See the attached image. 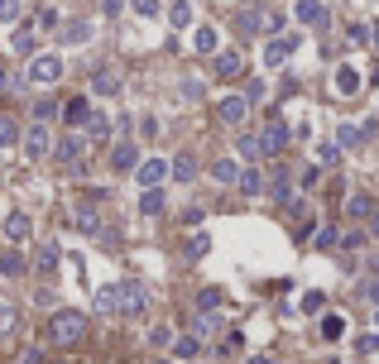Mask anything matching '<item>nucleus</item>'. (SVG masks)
<instances>
[{"mask_svg": "<svg viewBox=\"0 0 379 364\" xmlns=\"http://www.w3.org/2000/svg\"><path fill=\"white\" fill-rule=\"evenodd\" d=\"M250 364H278V360H269V355H255V360H250Z\"/></svg>", "mask_w": 379, "mask_h": 364, "instance_id": "nucleus-53", "label": "nucleus"}, {"mask_svg": "<svg viewBox=\"0 0 379 364\" xmlns=\"http://www.w3.org/2000/svg\"><path fill=\"white\" fill-rule=\"evenodd\" d=\"M322 336L326 340H341V336H346V321H341V316H326V321H322Z\"/></svg>", "mask_w": 379, "mask_h": 364, "instance_id": "nucleus-37", "label": "nucleus"}, {"mask_svg": "<svg viewBox=\"0 0 379 364\" xmlns=\"http://www.w3.org/2000/svg\"><path fill=\"white\" fill-rule=\"evenodd\" d=\"M77 230L82 235H101V216H96L91 207H77Z\"/></svg>", "mask_w": 379, "mask_h": 364, "instance_id": "nucleus-27", "label": "nucleus"}, {"mask_svg": "<svg viewBox=\"0 0 379 364\" xmlns=\"http://www.w3.org/2000/svg\"><path fill=\"white\" fill-rule=\"evenodd\" d=\"M34 268H39L44 278H53V268H58V245H39V259H34Z\"/></svg>", "mask_w": 379, "mask_h": 364, "instance_id": "nucleus-22", "label": "nucleus"}, {"mask_svg": "<svg viewBox=\"0 0 379 364\" xmlns=\"http://www.w3.org/2000/svg\"><path fill=\"white\" fill-rule=\"evenodd\" d=\"M15 364H39V355H25V360H15Z\"/></svg>", "mask_w": 379, "mask_h": 364, "instance_id": "nucleus-54", "label": "nucleus"}, {"mask_svg": "<svg viewBox=\"0 0 379 364\" xmlns=\"http://www.w3.org/2000/svg\"><path fill=\"white\" fill-rule=\"evenodd\" d=\"M149 340H154V345H168L173 336H168V326H154V331H149Z\"/></svg>", "mask_w": 379, "mask_h": 364, "instance_id": "nucleus-49", "label": "nucleus"}, {"mask_svg": "<svg viewBox=\"0 0 379 364\" xmlns=\"http://www.w3.org/2000/svg\"><path fill=\"white\" fill-rule=\"evenodd\" d=\"M130 10H135L139 20H154L159 15V0H130Z\"/></svg>", "mask_w": 379, "mask_h": 364, "instance_id": "nucleus-39", "label": "nucleus"}, {"mask_svg": "<svg viewBox=\"0 0 379 364\" xmlns=\"http://www.w3.org/2000/svg\"><path fill=\"white\" fill-rule=\"evenodd\" d=\"M365 125H336V139H331V144H336V149H360V144H365Z\"/></svg>", "mask_w": 379, "mask_h": 364, "instance_id": "nucleus-14", "label": "nucleus"}, {"mask_svg": "<svg viewBox=\"0 0 379 364\" xmlns=\"http://www.w3.org/2000/svg\"><path fill=\"white\" fill-rule=\"evenodd\" d=\"M29 235H34L29 211H10V216H5V240H10V245H29Z\"/></svg>", "mask_w": 379, "mask_h": 364, "instance_id": "nucleus-6", "label": "nucleus"}, {"mask_svg": "<svg viewBox=\"0 0 379 364\" xmlns=\"http://www.w3.org/2000/svg\"><path fill=\"white\" fill-rule=\"evenodd\" d=\"M370 235H375V240H379V211H375V216H370Z\"/></svg>", "mask_w": 379, "mask_h": 364, "instance_id": "nucleus-52", "label": "nucleus"}, {"mask_svg": "<svg viewBox=\"0 0 379 364\" xmlns=\"http://www.w3.org/2000/svg\"><path fill=\"white\" fill-rule=\"evenodd\" d=\"M10 20H20V0H0V25H10Z\"/></svg>", "mask_w": 379, "mask_h": 364, "instance_id": "nucleus-42", "label": "nucleus"}, {"mask_svg": "<svg viewBox=\"0 0 379 364\" xmlns=\"http://www.w3.org/2000/svg\"><path fill=\"white\" fill-rule=\"evenodd\" d=\"M236 187H240L245 197H259V192H264V173H259V168H245L240 178H236Z\"/></svg>", "mask_w": 379, "mask_h": 364, "instance_id": "nucleus-18", "label": "nucleus"}, {"mask_svg": "<svg viewBox=\"0 0 379 364\" xmlns=\"http://www.w3.org/2000/svg\"><path fill=\"white\" fill-rule=\"evenodd\" d=\"M283 144H288V125H283V120H264V134H259V149H264V158H274Z\"/></svg>", "mask_w": 379, "mask_h": 364, "instance_id": "nucleus-7", "label": "nucleus"}, {"mask_svg": "<svg viewBox=\"0 0 379 364\" xmlns=\"http://www.w3.org/2000/svg\"><path fill=\"white\" fill-rule=\"evenodd\" d=\"M91 134H96V139H110V120L106 115H91Z\"/></svg>", "mask_w": 379, "mask_h": 364, "instance_id": "nucleus-45", "label": "nucleus"}, {"mask_svg": "<svg viewBox=\"0 0 379 364\" xmlns=\"http://www.w3.org/2000/svg\"><path fill=\"white\" fill-rule=\"evenodd\" d=\"M293 15H298V25H322V20H326V5H322V0H298V5H293Z\"/></svg>", "mask_w": 379, "mask_h": 364, "instance_id": "nucleus-16", "label": "nucleus"}, {"mask_svg": "<svg viewBox=\"0 0 379 364\" xmlns=\"http://www.w3.org/2000/svg\"><path fill=\"white\" fill-rule=\"evenodd\" d=\"M168 20H173V29H192V5H188V0H173Z\"/></svg>", "mask_w": 379, "mask_h": 364, "instance_id": "nucleus-28", "label": "nucleus"}, {"mask_svg": "<svg viewBox=\"0 0 379 364\" xmlns=\"http://www.w3.org/2000/svg\"><path fill=\"white\" fill-rule=\"evenodd\" d=\"M375 321H379V307H375Z\"/></svg>", "mask_w": 379, "mask_h": 364, "instance_id": "nucleus-56", "label": "nucleus"}, {"mask_svg": "<svg viewBox=\"0 0 379 364\" xmlns=\"http://www.w3.org/2000/svg\"><path fill=\"white\" fill-rule=\"evenodd\" d=\"M15 139H20V125H15L10 115H0V149H10Z\"/></svg>", "mask_w": 379, "mask_h": 364, "instance_id": "nucleus-36", "label": "nucleus"}, {"mask_svg": "<svg viewBox=\"0 0 379 364\" xmlns=\"http://www.w3.org/2000/svg\"><path fill=\"white\" fill-rule=\"evenodd\" d=\"M346 211H351V216H360V221H370V216H375V202H370V192H351Z\"/></svg>", "mask_w": 379, "mask_h": 364, "instance_id": "nucleus-23", "label": "nucleus"}, {"mask_svg": "<svg viewBox=\"0 0 379 364\" xmlns=\"http://www.w3.org/2000/svg\"><path fill=\"white\" fill-rule=\"evenodd\" d=\"M91 39V20H68L63 25V44H86Z\"/></svg>", "mask_w": 379, "mask_h": 364, "instance_id": "nucleus-19", "label": "nucleus"}, {"mask_svg": "<svg viewBox=\"0 0 379 364\" xmlns=\"http://www.w3.org/2000/svg\"><path fill=\"white\" fill-rule=\"evenodd\" d=\"M53 115H58L53 101H39V105H34V120H53Z\"/></svg>", "mask_w": 379, "mask_h": 364, "instance_id": "nucleus-47", "label": "nucleus"}, {"mask_svg": "<svg viewBox=\"0 0 379 364\" xmlns=\"http://www.w3.org/2000/svg\"><path fill=\"white\" fill-rule=\"evenodd\" d=\"M192 48H197V53H217V29L202 25V29H197V39H192Z\"/></svg>", "mask_w": 379, "mask_h": 364, "instance_id": "nucleus-32", "label": "nucleus"}, {"mask_svg": "<svg viewBox=\"0 0 379 364\" xmlns=\"http://www.w3.org/2000/svg\"><path fill=\"white\" fill-rule=\"evenodd\" d=\"M322 307H326L322 292H307V297H302V312H322Z\"/></svg>", "mask_w": 379, "mask_h": 364, "instance_id": "nucleus-46", "label": "nucleus"}, {"mask_svg": "<svg viewBox=\"0 0 379 364\" xmlns=\"http://www.w3.org/2000/svg\"><path fill=\"white\" fill-rule=\"evenodd\" d=\"M197 350H202L197 336H178V340H173V355H178V360H197Z\"/></svg>", "mask_w": 379, "mask_h": 364, "instance_id": "nucleus-33", "label": "nucleus"}, {"mask_svg": "<svg viewBox=\"0 0 379 364\" xmlns=\"http://www.w3.org/2000/svg\"><path fill=\"white\" fill-rule=\"evenodd\" d=\"M139 211H144V216H159L163 211V192L159 187H144V192H139Z\"/></svg>", "mask_w": 379, "mask_h": 364, "instance_id": "nucleus-25", "label": "nucleus"}, {"mask_svg": "<svg viewBox=\"0 0 379 364\" xmlns=\"http://www.w3.org/2000/svg\"><path fill=\"white\" fill-rule=\"evenodd\" d=\"M264 187H269V192L278 197V202H283V207L293 202V182H288V173H278V178H274V182H264Z\"/></svg>", "mask_w": 379, "mask_h": 364, "instance_id": "nucleus-31", "label": "nucleus"}, {"mask_svg": "<svg viewBox=\"0 0 379 364\" xmlns=\"http://www.w3.org/2000/svg\"><path fill=\"white\" fill-rule=\"evenodd\" d=\"M365 297H370V302H379V278H375V283H365Z\"/></svg>", "mask_w": 379, "mask_h": 364, "instance_id": "nucleus-50", "label": "nucleus"}, {"mask_svg": "<svg viewBox=\"0 0 379 364\" xmlns=\"http://www.w3.org/2000/svg\"><path fill=\"white\" fill-rule=\"evenodd\" d=\"M115 86H120V77H115V72H110V67H101V72H96V77H91V91H96V96H110V91H115Z\"/></svg>", "mask_w": 379, "mask_h": 364, "instance_id": "nucleus-26", "label": "nucleus"}, {"mask_svg": "<svg viewBox=\"0 0 379 364\" xmlns=\"http://www.w3.org/2000/svg\"><path fill=\"white\" fill-rule=\"evenodd\" d=\"M236 149H240V158H250V163H259V158H264V149H259V134H240V144H236Z\"/></svg>", "mask_w": 379, "mask_h": 364, "instance_id": "nucleus-30", "label": "nucleus"}, {"mask_svg": "<svg viewBox=\"0 0 379 364\" xmlns=\"http://www.w3.org/2000/svg\"><path fill=\"white\" fill-rule=\"evenodd\" d=\"M25 154H29V158H49V154H53V139H49V130H44V125H34V130L25 134Z\"/></svg>", "mask_w": 379, "mask_h": 364, "instance_id": "nucleus-10", "label": "nucleus"}, {"mask_svg": "<svg viewBox=\"0 0 379 364\" xmlns=\"http://www.w3.org/2000/svg\"><path fill=\"white\" fill-rule=\"evenodd\" d=\"M5 331H15V307H10V302H0V336H5Z\"/></svg>", "mask_w": 379, "mask_h": 364, "instance_id": "nucleus-43", "label": "nucleus"}, {"mask_svg": "<svg viewBox=\"0 0 379 364\" xmlns=\"http://www.w3.org/2000/svg\"><path fill=\"white\" fill-rule=\"evenodd\" d=\"M135 178H139V187H159V182L168 178V163H163V158H144L135 168Z\"/></svg>", "mask_w": 379, "mask_h": 364, "instance_id": "nucleus-9", "label": "nucleus"}, {"mask_svg": "<svg viewBox=\"0 0 379 364\" xmlns=\"http://www.w3.org/2000/svg\"><path fill=\"white\" fill-rule=\"evenodd\" d=\"M212 178H217V182H236V178H240L236 158H217V163H212Z\"/></svg>", "mask_w": 379, "mask_h": 364, "instance_id": "nucleus-29", "label": "nucleus"}, {"mask_svg": "<svg viewBox=\"0 0 379 364\" xmlns=\"http://www.w3.org/2000/svg\"><path fill=\"white\" fill-rule=\"evenodd\" d=\"M355 350H360V355H379V331L360 336V340H355Z\"/></svg>", "mask_w": 379, "mask_h": 364, "instance_id": "nucleus-41", "label": "nucleus"}, {"mask_svg": "<svg viewBox=\"0 0 379 364\" xmlns=\"http://www.w3.org/2000/svg\"><path fill=\"white\" fill-rule=\"evenodd\" d=\"M197 307L212 316L217 307H226V292H221V287H202V292H197Z\"/></svg>", "mask_w": 379, "mask_h": 364, "instance_id": "nucleus-24", "label": "nucleus"}, {"mask_svg": "<svg viewBox=\"0 0 379 364\" xmlns=\"http://www.w3.org/2000/svg\"><path fill=\"white\" fill-rule=\"evenodd\" d=\"M58 158H63L72 173H82V139L77 134H63V139H58Z\"/></svg>", "mask_w": 379, "mask_h": 364, "instance_id": "nucleus-12", "label": "nucleus"}, {"mask_svg": "<svg viewBox=\"0 0 379 364\" xmlns=\"http://www.w3.org/2000/svg\"><path fill=\"white\" fill-rule=\"evenodd\" d=\"M0 273L5 278H20V273H29V259L20 249H0Z\"/></svg>", "mask_w": 379, "mask_h": 364, "instance_id": "nucleus-17", "label": "nucleus"}, {"mask_svg": "<svg viewBox=\"0 0 379 364\" xmlns=\"http://www.w3.org/2000/svg\"><path fill=\"white\" fill-rule=\"evenodd\" d=\"M168 173L178 182H192L197 178V163H192V154H173V163H168Z\"/></svg>", "mask_w": 379, "mask_h": 364, "instance_id": "nucleus-20", "label": "nucleus"}, {"mask_svg": "<svg viewBox=\"0 0 379 364\" xmlns=\"http://www.w3.org/2000/svg\"><path fill=\"white\" fill-rule=\"evenodd\" d=\"M144 307H149V292H144V283L125 278V283L115 287V312H120V316H144Z\"/></svg>", "mask_w": 379, "mask_h": 364, "instance_id": "nucleus-2", "label": "nucleus"}, {"mask_svg": "<svg viewBox=\"0 0 379 364\" xmlns=\"http://www.w3.org/2000/svg\"><path fill=\"white\" fill-rule=\"evenodd\" d=\"M355 91H360V67L341 63L336 67V96H355Z\"/></svg>", "mask_w": 379, "mask_h": 364, "instance_id": "nucleus-13", "label": "nucleus"}, {"mask_svg": "<svg viewBox=\"0 0 379 364\" xmlns=\"http://www.w3.org/2000/svg\"><path fill=\"white\" fill-rule=\"evenodd\" d=\"M264 96H269L264 82H250V86H245V101H264Z\"/></svg>", "mask_w": 379, "mask_h": 364, "instance_id": "nucleus-44", "label": "nucleus"}, {"mask_svg": "<svg viewBox=\"0 0 379 364\" xmlns=\"http://www.w3.org/2000/svg\"><path fill=\"white\" fill-rule=\"evenodd\" d=\"M110 168H115V173H135L139 168V149L135 144H115V149H110Z\"/></svg>", "mask_w": 379, "mask_h": 364, "instance_id": "nucleus-11", "label": "nucleus"}, {"mask_svg": "<svg viewBox=\"0 0 379 364\" xmlns=\"http://www.w3.org/2000/svg\"><path fill=\"white\" fill-rule=\"evenodd\" d=\"M341 226H322V230H312V245H317V249H322V254H336V249H341Z\"/></svg>", "mask_w": 379, "mask_h": 364, "instance_id": "nucleus-15", "label": "nucleus"}, {"mask_svg": "<svg viewBox=\"0 0 379 364\" xmlns=\"http://www.w3.org/2000/svg\"><path fill=\"white\" fill-rule=\"evenodd\" d=\"M96 312H101V316L115 312V287H101V292H96Z\"/></svg>", "mask_w": 379, "mask_h": 364, "instance_id": "nucleus-38", "label": "nucleus"}, {"mask_svg": "<svg viewBox=\"0 0 379 364\" xmlns=\"http://www.w3.org/2000/svg\"><path fill=\"white\" fill-rule=\"evenodd\" d=\"M115 10H125V0H106V15H115Z\"/></svg>", "mask_w": 379, "mask_h": 364, "instance_id": "nucleus-51", "label": "nucleus"}, {"mask_svg": "<svg viewBox=\"0 0 379 364\" xmlns=\"http://www.w3.org/2000/svg\"><path fill=\"white\" fill-rule=\"evenodd\" d=\"M82 336H86V316L82 312L63 307V312L49 316V340H53V345H77Z\"/></svg>", "mask_w": 379, "mask_h": 364, "instance_id": "nucleus-1", "label": "nucleus"}, {"mask_svg": "<svg viewBox=\"0 0 379 364\" xmlns=\"http://www.w3.org/2000/svg\"><path fill=\"white\" fill-rule=\"evenodd\" d=\"M302 44V34H274V44L264 48V67H283L288 63V53Z\"/></svg>", "mask_w": 379, "mask_h": 364, "instance_id": "nucleus-3", "label": "nucleus"}, {"mask_svg": "<svg viewBox=\"0 0 379 364\" xmlns=\"http://www.w3.org/2000/svg\"><path fill=\"white\" fill-rule=\"evenodd\" d=\"M207 331H217V316L202 312V316H197V336H207Z\"/></svg>", "mask_w": 379, "mask_h": 364, "instance_id": "nucleus-48", "label": "nucleus"}, {"mask_svg": "<svg viewBox=\"0 0 379 364\" xmlns=\"http://www.w3.org/2000/svg\"><path fill=\"white\" fill-rule=\"evenodd\" d=\"M34 48H39V34H34V25H29V29H20V34H15V53H25V58H29Z\"/></svg>", "mask_w": 379, "mask_h": 364, "instance_id": "nucleus-34", "label": "nucleus"}, {"mask_svg": "<svg viewBox=\"0 0 379 364\" xmlns=\"http://www.w3.org/2000/svg\"><path fill=\"white\" fill-rule=\"evenodd\" d=\"M58 77H63V58H53V53H44V58L29 63V82L49 86V82H58Z\"/></svg>", "mask_w": 379, "mask_h": 364, "instance_id": "nucleus-4", "label": "nucleus"}, {"mask_svg": "<svg viewBox=\"0 0 379 364\" xmlns=\"http://www.w3.org/2000/svg\"><path fill=\"white\" fill-rule=\"evenodd\" d=\"M207 249H212V240H207V235H192V240H188V259H202Z\"/></svg>", "mask_w": 379, "mask_h": 364, "instance_id": "nucleus-40", "label": "nucleus"}, {"mask_svg": "<svg viewBox=\"0 0 379 364\" xmlns=\"http://www.w3.org/2000/svg\"><path fill=\"white\" fill-rule=\"evenodd\" d=\"M0 86H5V67H0Z\"/></svg>", "mask_w": 379, "mask_h": 364, "instance_id": "nucleus-55", "label": "nucleus"}, {"mask_svg": "<svg viewBox=\"0 0 379 364\" xmlns=\"http://www.w3.org/2000/svg\"><path fill=\"white\" fill-rule=\"evenodd\" d=\"M159 364H168V360H159Z\"/></svg>", "mask_w": 379, "mask_h": 364, "instance_id": "nucleus-57", "label": "nucleus"}, {"mask_svg": "<svg viewBox=\"0 0 379 364\" xmlns=\"http://www.w3.org/2000/svg\"><path fill=\"white\" fill-rule=\"evenodd\" d=\"M212 72H217L221 82L240 77V72H245V58H240L236 48H226V53H212Z\"/></svg>", "mask_w": 379, "mask_h": 364, "instance_id": "nucleus-5", "label": "nucleus"}, {"mask_svg": "<svg viewBox=\"0 0 379 364\" xmlns=\"http://www.w3.org/2000/svg\"><path fill=\"white\" fill-rule=\"evenodd\" d=\"M317 163H322V168H336V163H341V149H336L331 139H326V144H317Z\"/></svg>", "mask_w": 379, "mask_h": 364, "instance_id": "nucleus-35", "label": "nucleus"}, {"mask_svg": "<svg viewBox=\"0 0 379 364\" xmlns=\"http://www.w3.org/2000/svg\"><path fill=\"white\" fill-rule=\"evenodd\" d=\"M63 120H68V125H86V120H91V105L82 101V96L77 101H68L63 105Z\"/></svg>", "mask_w": 379, "mask_h": 364, "instance_id": "nucleus-21", "label": "nucleus"}, {"mask_svg": "<svg viewBox=\"0 0 379 364\" xmlns=\"http://www.w3.org/2000/svg\"><path fill=\"white\" fill-rule=\"evenodd\" d=\"M245 115H250V101L245 96H221V105H217L221 125H245Z\"/></svg>", "mask_w": 379, "mask_h": 364, "instance_id": "nucleus-8", "label": "nucleus"}]
</instances>
